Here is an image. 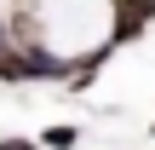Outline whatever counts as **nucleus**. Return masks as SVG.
I'll return each mask as SVG.
<instances>
[{"label":"nucleus","mask_w":155,"mask_h":150,"mask_svg":"<svg viewBox=\"0 0 155 150\" xmlns=\"http://www.w3.org/2000/svg\"><path fill=\"white\" fill-rule=\"evenodd\" d=\"M115 6V23H109V46H127L138 40L144 29L155 23V0H109Z\"/></svg>","instance_id":"1"},{"label":"nucleus","mask_w":155,"mask_h":150,"mask_svg":"<svg viewBox=\"0 0 155 150\" xmlns=\"http://www.w3.org/2000/svg\"><path fill=\"white\" fill-rule=\"evenodd\" d=\"M75 139H81V133L58 121V127H46V133H40V150H75Z\"/></svg>","instance_id":"2"},{"label":"nucleus","mask_w":155,"mask_h":150,"mask_svg":"<svg viewBox=\"0 0 155 150\" xmlns=\"http://www.w3.org/2000/svg\"><path fill=\"white\" fill-rule=\"evenodd\" d=\"M0 150H40V139H17V133H6V139H0Z\"/></svg>","instance_id":"3"},{"label":"nucleus","mask_w":155,"mask_h":150,"mask_svg":"<svg viewBox=\"0 0 155 150\" xmlns=\"http://www.w3.org/2000/svg\"><path fill=\"white\" fill-rule=\"evenodd\" d=\"M150 139H155V127H150Z\"/></svg>","instance_id":"4"}]
</instances>
